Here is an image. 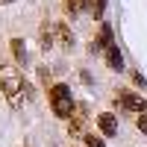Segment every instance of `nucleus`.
<instances>
[{
    "instance_id": "4",
    "label": "nucleus",
    "mask_w": 147,
    "mask_h": 147,
    "mask_svg": "<svg viewBox=\"0 0 147 147\" xmlns=\"http://www.w3.org/2000/svg\"><path fill=\"white\" fill-rule=\"evenodd\" d=\"M85 121H88V115H85V106H77V112H74L71 121H68V136H71V138H77L80 132H82Z\"/></svg>"
},
{
    "instance_id": "1",
    "label": "nucleus",
    "mask_w": 147,
    "mask_h": 147,
    "mask_svg": "<svg viewBox=\"0 0 147 147\" xmlns=\"http://www.w3.org/2000/svg\"><path fill=\"white\" fill-rule=\"evenodd\" d=\"M0 91L6 94V100L12 106L21 103V94H24V77L21 71L12 65V62H0Z\"/></svg>"
},
{
    "instance_id": "11",
    "label": "nucleus",
    "mask_w": 147,
    "mask_h": 147,
    "mask_svg": "<svg viewBox=\"0 0 147 147\" xmlns=\"http://www.w3.org/2000/svg\"><path fill=\"white\" fill-rule=\"evenodd\" d=\"M80 6H82V0H62V9L68 12V15H77Z\"/></svg>"
},
{
    "instance_id": "14",
    "label": "nucleus",
    "mask_w": 147,
    "mask_h": 147,
    "mask_svg": "<svg viewBox=\"0 0 147 147\" xmlns=\"http://www.w3.org/2000/svg\"><path fill=\"white\" fill-rule=\"evenodd\" d=\"M0 3H12V0H0Z\"/></svg>"
},
{
    "instance_id": "7",
    "label": "nucleus",
    "mask_w": 147,
    "mask_h": 147,
    "mask_svg": "<svg viewBox=\"0 0 147 147\" xmlns=\"http://www.w3.org/2000/svg\"><path fill=\"white\" fill-rule=\"evenodd\" d=\"M103 56H106V65L112 68V71H124V56H121V50H118L115 44H112V47H106Z\"/></svg>"
},
{
    "instance_id": "5",
    "label": "nucleus",
    "mask_w": 147,
    "mask_h": 147,
    "mask_svg": "<svg viewBox=\"0 0 147 147\" xmlns=\"http://www.w3.org/2000/svg\"><path fill=\"white\" fill-rule=\"evenodd\" d=\"M97 127H100V132H103L106 138L118 136V121H115L112 112H100V115H97Z\"/></svg>"
},
{
    "instance_id": "2",
    "label": "nucleus",
    "mask_w": 147,
    "mask_h": 147,
    "mask_svg": "<svg viewBox=\"0 0 147 147\" xmlns=\"http://www.w3.org/2000/svg\"><path fill=\"white\" fill-rule=\"evenodd\" d=\"M50 109H53V115H56V118H68V121H71L74 112H77L74 94H71V88H68L65 82L50 85Z\"/></svg>"
},
{
    "instance_id": "9",
    "label": "nucleus",
    "mask_w": 147,
    "mask_h": 147,
    "mask_svg": "<svg viewBox=\"0 0 147 147\" xmlns=\"http://www.w3.org/2000/svg\"><path fill=\"white\" fill-rule=\"evenodd\" d=\"M82 6L88 9L97 21H100V18H103V9H106V0H82Z\"/></svg>"
},
{
    "instance_id": "8",
    "label": "nucleus",
    "mask_w": 147,
    "mask_h": 147,
    "mask_svg": "<svg viewBox=\"0 0 147 147\" xmlns=\"http://www.w3.org/2000/svg\"><path fill=\"white\" fill-rule=\"evenodd\" d=\"M56 35H59V44H62V47H71L74 44V32L68 30L65 21H56Z\"/></svg>"
},
{
    "instance_id": "13",
    "label": "nucleus",
    "mask_w": 147,
    "mask_h": 147,
    "mask_svg": "<svg viewBox=\"0 0 147 147\" xmlns=\"http://www.w3.org/2000/svg\"><path fill=\"white\" fill-rule=\"evenodd\" d=\"M136 127H138V129H141V132H144V136H147V112H144V115H138V118H136Z\"/></svg>"
},
{
    "instance_id": "6",
    "label": "nucleus",
    "mask_w": 147,
    "mask_h": 147,
    "mask_svg": "<svg viewBox=\"0 0 147 147\" xmlns=\"http://www.w3.org/2000/svg\"><path fill=\"white\" fill-rule=\"evenodd\" d=\"M112 44H115V41H112V27H109V24H103V27H100V38L91 41V53L106 50V47H112Z\"/></svg>"
},
{
    "instance_id": "10",
    "label": "nucleus",
    "mask_w": 147,
    "mask_h": 147,
    "mask_svg": "<svg viewBox=\"0 0 147 147\" xmlns=\"http://www.w3.org/2000/svg\"><path fill=\"white\" fill-rule=\"evenodd\" d=\"M9 44H12V53H15V62H18V65H24V62H27V50H24V41H21V38H12Z\"/></svg>"
},
{
    "instance_id": "3",
    "label": "nucleus",
    "mask_w": 147,
    "mask_h": 147,
    "mask_svg": "<svg viewBox=\"0 0 147 147\" xmlns=\"http://www.w3.org/2000/svg\"><path fill=\"white\" fill-rule=\"evenodd\" d=\"M115 106L124 109V112H129V115H136V118L147 112V100H144L141 94L129 91V88H118L115 91Z\"/></svg>"
},
{
    "instance_id": "12",
    "label": "nucleus",
    "mask_w": 147,
    "mask_h": 147,
    "mask_svg": "<svg viewBox=\"0 0 147 147\" xmlns=\"http://www.w3.org/2000/svg\"><path fill=\"white\" fill-rule=\"evenodd\" d=\"M82 138H85V147H106L103 138H97L94 132H88V136H82Z\"/></svg>"
}]
</instances>
